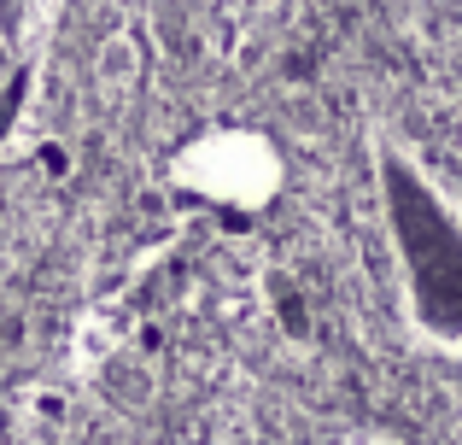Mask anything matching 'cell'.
<instances>
[{
	"label": "cell",
	"mask_w": 462,
	"mask_h": 445,
	"mask_svg": "<svg viewBox=\"0 0 462 445\" xmlns=\"http://www.w3.org/2000/svg\"><path fill=\"white\" fill-rule=\"evenodd\" d=\"M369 159L404 329L428 352L462 357V199L398 135H374Z\"/></svg>",
	"instance_id": "6da1fadb"
}]
</instances>
